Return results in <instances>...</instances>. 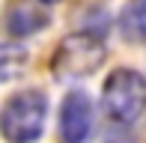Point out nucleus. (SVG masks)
Listing matches in <instances>:
<instances>
[{"instance_id": "nucleus-4", "label": "nucleus", "mask_w": 146, "mask_h": 143, "mask_svg": "<svg viewBox=\"0 0 146 143\" xmlns=\"http://www.w3.org/2000/svg\"><path fill=\"white\" fill-rule=\"evenodd\" d=\"M92 134V101L87 93L72 89L60 107V140L63 143H87Z\"/></svg>"}, {"instance_id": "nucleus-3", "label": "nucleus", "mask_w": 146, "mask_h": 143, "mask_svg": "<svg viewBox=\"0 0 146 143\" xmlns=\"http://www.w3.org/2000/svg\"><path fill=\"white\" fill-rule=\"evenodd\" d=\"M104 60H108L104 42L90 30H81V33H72L60 42V48L54 54V75L60 81L90 77L96 69H102Z\"/></svg>"}, {"instance_id": "nucleus-7", "label": "nucleus", "mask_w": 146, "mask_h": 143, "mask_svg": "<svg viewBox=\"0 0 146 143\" xmlns=\"http://www.w3.org/2000/svg\"><path fill=\"white\" fill-rule=\"evenodd\" d=\"M24 69H27V51L21 45H0V83L21 77Z\"/></svg>"}, {"instance_id": "nucleus-8", "label": "nucleus", "mask_w": 146, "mask_h": 143, "mask_svg": "<svg viewBox=\"0 0 146 143\" xmlns=\"http://www.w3.org/2000/svg\"><path fill=\"white\" fill-rule=\"evenodd\" d=\"M36 3H42V6H51V3H60V0H36Z\"/></svg>"}, {"instance_id": "nucleus-5", "label": "nucleus", "mask_w": 146, "mask_h": 143, "mask_svg": "<svg viewBox=\"0 0 146 143\" xmlns=\"http://www.w3.org/2000/svg\"><path fill=\"white\" fill-rule=\"evenodd\" d=\"M48 27V12L39 9V6H30V3H15L9 6L6 12V30H9L15 39H24V36H33L39 30Z\"/></svg>"}, {"instance_id": "nucleus-6", "label": "nucleus", "mask_w": 146, "mask_h": 143, "mask_svg": "<svg viewBox=\"0 0 146 143\" xmlns=\"http://www.w3.org/2000/svg\"><path fill=\"white\" fill-rule=\"evenodd\" d=\"M119 30L128 42L146 45V0H128L119 15Z\"/></svg>"}, {"instance_id": "nucleus-1", "label": "nucleus", "mask_w": 146, "mask_h": 143, "mask_svg": "<svg viewBox=\"0 0 146 143\" xmlns=\"http://www.w3.org/2000/svg\"><path fill=\"white\" fill-rule=\"evenodd\" d=\"M102 107L113 125L128 128L146 110V77L134 69H116L102 87Z\"/></svg>"}, {"instance_id": "nucleus-2", "label": "nucleus", "mask_w": 146, "mask_h": 143, "mask_svg": "<svg viewBox=\"0 0 146 143\" xmlns=\"http://www.w3.org/2000/svg\"><path fill=\"white\" fill-rule=\"evenodd\" d=\"M48 119V95L39 89H24L12 95L0 110V134L6 143H36Z\"/></svg>"}]
</instances>
